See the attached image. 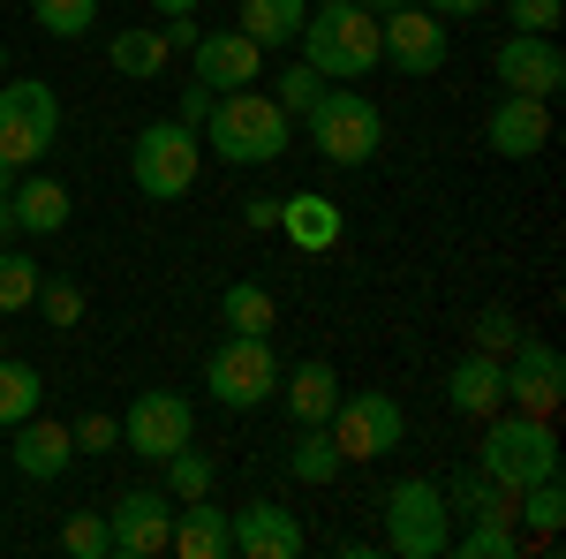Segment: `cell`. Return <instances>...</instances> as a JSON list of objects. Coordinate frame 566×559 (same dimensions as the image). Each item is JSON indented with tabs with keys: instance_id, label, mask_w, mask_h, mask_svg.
Returning a JSON list of instances; mask_svg holds the SVG:
<instances>
[{
	"instance_id": "6da1fadb",
	"label": "cell",
	"mask_w": 566,
	"mask_h": 559,
	"mask_svg": "<svg viewBox=\"0 0 566 559\" xmlns=\"http://www.w3.org/2000/svg\"><path fill=\"white\" fill-rule=\"evenodd\" d=\"M197 136L219 152V167H272V159L295 144V122L280 114V99H272V91L242 84V91H219Z\"/></svg>"
},
{
	"instance_id": "7a4b0ae2",
	"label": "cell",
	"mask_w": 566,
	"mask_h": 559,
	"mask_svg": "<svg viewBox=\"0 0 566 559\" xmlns=\"http://www.w3.org/2000/svg\"><path fill=\"white\" fill-rule=\"evenodd\" d=\"M303 61L325 76V84H363L378 61H386V39H378V15L355 8V0H317L303 15Z\"/></svg>"
},
{
	"instance_id": "3957f363",
	"label": "cell",
	"mask_w": 566,
	"mask_h": 559,
	"mask_svg": "<svg viewBox=\"0 0 566 559\" xmlns=\"http://www.w3.org/2000/svg\"><path fill=\"white\" fill-rule=\"evenodd\" d=\"M476 469H491L499 484H506V491L559 476V431H552V416H522V408H499V416H483Z\"/></svg>"
},
{
	"instance_id": "277c9868",
	"label": "cell",
	"mask_w": 566,
	"mask_h": 559,
	"mask_svg": "<svg viewBox=\"0 0 566 559\" xmlns=\"http://www.w3.org/2000/svg\"><path fill=\"white\" fill-rule=\"evenodd\" d=\"M197 174H205V136L189 130V122H144L129 144V182L136 197H151V205H175L197 189Z\"/></svg>"
},
{
	"instance_id": "5b68a950",
	"label": "cell",
	"mask_w": 566,
	"mask_h": 559,
	"mask_svg": "<svg viewBox=\"0 0 566 559\" xmlns=\"http://www.w3.org/2000/svg\"><path fill=\"white\" fill-rule=\"evenodd\" d=\"M303 130H310V144H317L325 167H370L378 144H386V114L355 84H325V99L303 114Z\"/></svg>"
},
{
	"instance_id": "8992f818",
	"label": "cell",
	"mask_w": 566,
	"mask_h": 559,
	"mask_svg": "<svg viewBox=\"0 0 566 559\" xmlns=\"http://www.w3.org/2000/svg\"><path fill=\"white\" fill-rule=\"evenodd\" d=\"M205 386H212L219 408H264V401L280 393L272 333H227V341L205 355Z\"/></svg>"
},
{
	"instance_id": "52a82bcc",
	"label": "cell",
	"mask_w": 566,
	"mask_h": 559,
	"mask_svg": "<svg viewBox=\"0 0 566 559\" xmlns=\"http://www.w3.org/2000/svg\"><path fill=\"white\" fill-rule=\"evenodd\" d=\"M386 552L400 559H446L453 552V515H446V491L431 476H408L386 491Z\"/></svg>"
},
{
	"instance_id": "ba28073f",
	"label": "cell",
	"mask_w": 566,
	"mask_h": 559,
	"mask_svg": "<svg viewBox=\"0 0 566 559\" xmlns=\"http://www.w3.org/2000/svg\"><path fill=\"white\" fill-rule=\"evenodd\" d=\"M53 136H61V99H53V84H39V76L0 84V159L8 167L31 174L53 152Z\"/></svg>"
},
{
	"instance_id": "9c48e42d",
	"label": "cell",
	"mask_w": 566,
	"mask_h": 559,
	"mask_svg": "<svg viewBox=\"0 0 566 559\" xmlns=\"http://www.w3.org/2000/svg\"><path fill=\"white\" fill-rule=\"evenodd\" d=\"M325 431H333L340 462H378V454H392V446H400L408 416H400V401H392V393L363 386V393H340V401H333Z\"/></svg>"
},
{
	"instance_id": "30bf717a",
	"label": "cell",
	"mask_w": 566,
	"mask_h": 559,
	"mask_svg": "<svg viewBox=\"0 0 566 559\" xmlns=\"http://www.w3.org/2000/svg\"><path fill=\"white\" fill-rule=\"evenodd\" d=\"M499 379H506V408H522V416H559V401H566V355L552 341L522 333V341L499 355Z\"/></svg>"
},
{
	"instance_id": "8fae6325",
	"label": "cell",
	"mask_w": 566,
	"mask_h": 559,
	"mask_svg": "<svg viewBox=\"0 0 566 559\" xmlns=\"http://www.w3.org/2000/svg\"><path fill=\"white\" fill-rule=\"evenodd\" d=\"M189 438H197V408H189L181 393H167V386L136 393L129 416H122V446L144 454V462H167L175 446H189Z\"/></svg>"
},
{
	"instance_id": "7c38bea8",
	"label": "cell",
	"mask_w": 566,
	"mask_h": 559,
	"mask_svg": "<svg viewBox=\"0 0 566 559\" xmlns=\"http://www.w3.org/2000/svg\"><path fill=\"white\" fill-rule=\"evenodd\" d=\"M106 529H114V552L122 559H159L175 545V499L159 484H136L106 507Z\"/></svg>"
},
{
	"instance_id": "4fadbf2b",
	"label": "cell",
	"mask_w": 566,
	"mask_h": 559,
	"mask_svg": "<svg viewBox=\"0 0 566 559\" xmlns=\"http://www.w3.org/2000/svg\"><path fill=\"white\" fill-rule=\"evenodd\" d=\"M491 76L506 91H522V99H552L566 84V53H559V31H514V39H499L491 53Z\"/></svg>"
},
{
	"instance_id": "5bb4252c",
	"label": "cell",
	"mask_w": 566,
	"mask_h": 559,
	"mask_svg": "<svg viewBox=\"0 0 566 559\" xmlns=\"http://www.w3.org/2000/svg\"><path fill=\"white\" fill-rule=\"evenodd\" d=\"M378 39H386V61L400 76H438L446 69V23L431 8H416V0H400L392 15H378Z\"/></svg>"
},
{
	"instance_id": "9a60e30c",
	"label": "cell",
	"mask_w": 566,
	"mask_h": 559,
	"mask_svg": "<svg viewBox=\"0 0 566 559\" xmlns=\"http://www.w3.org/2000/svg\"><path fill=\"white\" fill-rule=\"evenodd\" d=\"M189 69H197V84L219 99V91H242V84L264 76V45L242 39V31H205V39L189 45Z\"/></svg>"
},
{
	"instance_id": "2e32d148",
	"label": "cell",
	"mask_w": 566,
	"mask_h": 559,
	"mask_svg": "<svg viewBox=\"0 0 566 559\" xmlns=\"http://www.w3.org/2000/svg\"><path fill=\"white\" fill-rule=\"evenodd\" d=\"M8 462H15V476H31V484H61L69 462H76V431L53 424V416H23V424L8 431Z\"/></svg>"
},
{
	"instance_id": "e0dca14e",
	"label": "cell",
	"mask_w": 566,
	"mask_h": 559,
	"mask_svg": "<svg viewBox=\"0 0 566 559\" xmlns=\"http://www.w3.org/2000/svg\"><path fill=\"white\" fill-rule=\"evenodd\" d=\"M483 144H491L499 159H536V152L552 144V99L506 91V99L491 106V122H483Z\"/></svg>"
},
{
	"instance_id": "ac0fdd59",
	"label": "cell",
	"mask_w": 566,
	"mask_h": 559,
	"mask_svg": "<svg viewBox=\"0 0 566 559\" xmlns=\"http://www.w3.org/2000/svg\"><path fill=\"white\" fill-rule=\"evenodd\" d=\"M227 529H234V552H242V559H295V552H303V521L287 515V507H272V499L234 507Z\"/></svg>"
},
{
	"instance_id": "d6986e66",
	"label": "cell",
	"mask_w": 566,
	"mask_h": 559,
	"mask_svg": "<svg viewBox=\"0 0 566 559\" xmlns=\"http://www.w3.org/2000/svg\"><path fill=\"white\" fill-rule=\"evenodd\" d=\"M8 213H15V235H61L69 213H76V197H69V182H53V174H15V189H8Z\"/></svg>"
},
{
	"instance_id": "ffe728a7",
	"label": "cell",
	"mask_w": 566,
	"mask_h": 559,
	"mask_svg": "<svg viewBox=\"0 0 566 559\" xmlns=\"http://www.w3.org/2000/svg\"><path fill=\"white\" fill-rule=\"evenodd\" d=\"M280 235L295 242V250H340V235H348V219L333 197H317V189H295V197H280Z\"/></svg>"
},
{
	"instance_id": "44dd1931",
	"label": "cell",
	"mask_w": 566,
	"mask_h": 559,
	"mask_svg": "<svg viewBox=\"0 0 566 559\" xmlns=\"http://www.w3.org/2000/svg\"><path fill=\"white\" fill-rule=\"evenodd\" d=\"M446 401H453V416H469V424L499 416V408H506V379H499V355L469 348V355L453 363V379H446Z\"/></svg>"
},
{
	"instance_id": "7402d4cb",
	"label": "cell",
	"mask_w": 566,
	"mask_h": 559,
	"mask_svg": "<svg viewBox=\"0 0 566 559\" xmlns=\"http://www.w3.org/2000/svg\"><path fill=\"white\" fill-rule=\"evenodd\" d=\"M167 552H181V559H227V552H234L227 507H219L212 491H205V499H181V507H175V545H167Z\"/></svg>"
},
{
	"instance_id": "603a6c76",
	"label": "cell",
	"mask_w": 566,
	"mask_h": 559,
	"mask_svg": "<svg viewBox=\"0 0 566 559\" xmlns=\"http://www.w3.org/2000/svg\"><path fill=\"white\" fill-rule=\"evenodd\" d=\"M280 401H287V416L295 424H325L333 416V401H340V379H333V363H295V371H280Z\"/></svg>"
},
{
	"instance_id": "cb8c5ba5",
	"label": "cell",
	"mask_w": 566,
	"mask_h": 559,
	"mask_svg": "<svg viewBox=\"0 0 566 559\" xmlns=\"http://www.w3.org/2000/svg\"><path fill=\"white\" fill-rule=\"evenodd\" d=\"M438 491H446V515H461V521H514V491L491 469H461L453 484H438Z\"/></svg>"
},
{
	"instance_id": "d4e9b609",
	"label": "cell",
	"mask_w": 566,
	"mask_h": 559,
	"mask_svg": "<svg viewBox=\"0 0 566 559\" xmlns=\"http://www.w3.org/2000/svg\"><path fill=\"white\" fill-rule=\"evenodd\" d=\"M234 15H242V23H234L242 39H258L264 53H280V45H295V39H303L310 0H242Z\"/></svg>"
},
{
	"instance_id": "484cf974",
	"label": "cell",
	"mask_w": 566,
	"mask_h": 559,
	"mask_svg": "<svg viewBox=\"0 0 566 559\" xmlns=\"http://www.w3.org/2000/svg\"><path fill=\"white\" fill-rule=\"evenodd\" d=\"M106 61L129 76V84H159L167 76V39H159V23H129V31H114V45H106Z\"/></svg>"
},
{
	"instance_id": "4316f807",
	"label": "cell",
	"mask_w": 566,
	"mask_h": 559,
	"mask_svg": "<svg viewBox=\"0 0 566 559\" xmlns=\"http://www.w3.org/2000/svg\"><path fill=\"white\" fill-rule=\"evenodd\" d=\"M219 325L227 333H272L280 325V302L264 280H234V288H219Z\"/></svg>"
},
{
	"instance_id": "83f0119b",
	"label": "cell",
	"mask_w": 566,
	"mask_h": 559,
	"mask_svg": "<svg viewBox=\"0 0 566 559\" xmlns=\"http://www.w3.org/2000/svg\"><path fill=\"white\" fill-rule=\"evenodd\" d=\"M159 491H167L175 507H181V499H205V491H219V469L197 454V438H189V446H175V454L159 462Z\"/></svg>"
},
{
	"instance_id": "f1b7e54d",
	"label": "cell",
	"mask_w": 566,
	"mask_h": 559,
	"mask_svg": "<svg viewBox=\"0 0 566 559\" xmlns=\"http://www.w3.org/2000/svg\"><path fill=\"white\" fill-rule=\"evenodd\" d=\"M287 476H295V484H333V476H340V446H333V431H325V424H303V431H295Z\"/></svg>"
},
{
	"instance_id": "f546056e",
	"label": "cell",
	"mask_w": 566,
	"mask_h": 559,
	"mask_svg": "<svg viewBox=\"0 0 566 559\" xmlns=\"http://www.w3.org/2000/svg\"><path fill=\"white\" fill-rule=\"evenodd\" d=\"M39 393H45V379L31 371V363L0 355V431H15L23 416H39Z\"/></svg>"
},
{
	"instance_id": "4dcf8cb0",
	"label": "cell",
	"mask_w": 566,
	"mask_h": 559,
	"mask_svg": "<svg viewBox=\"0 0 566 559\" xmlns=\"http://www.w3.org/2000/svg\"><path fill=\"white\" fill-rule=\"evenodd\" d=\"M461 559H522L514 521H461Z\"/></svg>"
},
{
	"instance_id": "1f68e13d",
	"label": "cell",
	"mask_w": 566,
	"mask_h": 559,
	"mask_svg": "<svg viewBox=\"0 0 566 559\" xmlns=\"http://www.w3.org/2000/svg\"><path fill=\"white\" fill-rule=\"evenodd\" d=\"M61 552L106 559V552H114V529H106V515H98V507H76V515L61 521Z\"/></svg>"
},
{
	"instance_id": "d6a6232c",
	"label": "cell",
	"mask_w": 566,
	"mask_h": 559,
	"mask_svg": "<svg viewBox=\"0 0 566 559\" xmlns=\"http://www.w3.org/2000/svg\"><path fill=\"white\" fill-rule=\"evenodd\" d=\"M31 296H39V258H23V250H0V318L31 310Z\"/></svg>"
},
{
	"instance_id": "836d02e7",
	"label": "cell",
	"mask_w": 566,
	"mask_h": 559,
	"mask_svg": "<svg viewBox=\"0 0 566 559\" xmlns=\"http://www.w3.org/2000/svg\"><path fill=\"white\" fill-rule=\"evenodd\" d=\"M272 99H280V114H287V122H303L310 106L325 99V76H317L310 61H287V69H280V91H272Z\"/></svg>"
},
{
	"instance_id": "e575fe53",
	"label": "cell",
	"mask_w": 566,
	"mask_h": 559,
	"mask_svg": "<svg viewBox=\"0 0 566 559\" xmlns=\"http://www.w3.org/2000/svg\"><path fill=\"white\" fill-rule=\"evenodd\" d=\"M31 15H39V31H53V39H84L91 23H98V0H31Z\"/></svg>"
},
{
	"instance_id": "d590c367",
	"label": "cell",
	"mask_w": 566,
	"mask_h": 559,
	"mask_svg": "<svg viewBox=\"0 0 566 559\" xmlns=\"http://www.w3.org/2000/svg\"><path fill=\"white\" fill-rule=\"evenodd\" d=\"M39 318L45 325H76V318H84V288H76V280H69V272H53V280H39Z\"/></svg>"
},
{
	"instance_id": "8d00e7d4",
	"label": "cell",
	"mask_w": 566,
	"mask_h": 559,
	"mask_svg": "<svg viewBox=\"0 0 566 559\" xmlns=\"http://www.w3.org/2000/svg\"><path fill=\"white\" fill-rule=\"evenodd\" d=\"M469 333H476L483 355H506V348L522 341V318H514L506 302H491V310H476V325H469Z\"/></svg>"
},
{
	"instance_id": "74e56055",
	"label": "cell",
	"mask_w": 566,
	"mask_h": 559,
	"mask_svg": "<svg viewBox=\"0 0 566 559\" xmlns=\"http://www.w3.org/2000/svg\"><path fill=\"white\" fill-rule=\"evenodd\" d=\"M76 454H114V446H122V416H98V408H91V416H76Z\"/></svg>"
},
{
	"instance_id": "f35d334b",
	"label": "cell",
	"mask_w": 566,
	"mask_h": 559,
	"mask_svg": "<svg viewBox=\"0 0 566 559\" xmlns=\"http://www.w3.org/2000/svg\"><path fill=\"white\" fill-rule=\"evenodd\" d=\"M559 0H506V23H514V31H559Z\"/></svg>"
},
{
	"instance_id": "ab89813d",
	"label": "cell",
	"mask_w": 566,
	"mask_h": 559,
	"mask_svg": "<svg viewBox=\"0 0 566 559\" xmlns=\"http://www.w3.org/2000/svg\"><path fill=\"white\" fill-rule=\"evenodd\" d=\"M205 114H212V91H205V84H181L175 122H189V130H205Z\"/></svg>"
},
{
	"instance_id": "60d3db41",
	"label": "cell",
	"mask_w": 566,
	"mask_h": 559,
	"mask_svg": "<svg viewBox=\"0 0 566 559\" xmlns=\"http://www.w3.org/2000/svg\"><path fill=\"white\" fill-rule=\"evenodd\" d=\"M159 39H167V53H189V45L205 39V23H197V15H167V31H159Z\"/></svg>"
},
{
	"instance_id": "b9f144b4",
	"label": "cell",
	"mask_w": 566,
	"mask_h": 559,
	"mask_svg": "<svg viewBox=\"0 0 566 559\" xmlns=\"http://www.w3.org/2000/svg\"><path fill=\"white\" fill-rule=\"evenodd\" d=\"M416 8H431L438 23H469V15H483L491 0H416Z\"/></svg>"
},
{
	"instance_id": "7bdbcfd3",
	"label": "cell",
	"mask_w": 566,
	"mask_h": 559,
	"mask_svg": "<svg viewBox=\"0 0 566 559\" xmlns=\"http://www.w3.org/2000/svg\"><path fill=\"white\" fill-rule=\"evenodd\" d=\"M242 219H250L258 235H272V227H280V197H250V205H242Z\"/></svg>"
},
{
	"instance_id": "ee69618b",
	"label": "cell",
	"mask_w": 566,
	"mask_h": 559,
	"mask_svg": "<svg viewBox=\"0 0 566 559\" xmlns=\"http://www.w3.org/2000/svg\"><path fill=\"white\" fill-rule=\"evenodd\" d=\"M151 8H159V15H197L205 0H151Z\"/></svg>"
},
{
	"instance_id": "f6af8a7d",
	"label": "cell",
	"mask_w": 566,
	"mask_h": 559,
	"mask_svg": "<svg viewBox=\"0 0 566 559\" xmlns=\"http://www.w3.org/2000/svg\"><path fill=\"white\" fill-rule=\"evenodd\" d=\"M355 8H370V15H392V8H400V0H355Z\"/></svg>"
},
{
	"instance_id": "bcb514c9",
	"label": "cell",
	"mask_w": 566,
	"mask_h": 559,
	"mask_svg": "<svg viewBox=\"0 0 566 559\" xmlns=\"http://www.w3.org/2000/svg\"><path fill=\"white\" fill-rule=\"evenodd\" d=\"M8 235H15V213H8V197H0V242H8Z\"/></svg>"
},
{
	"instance_id": "7dc6e473",
	"label": "cell",
	"mask_w": 566,
	"mask_h": 559,
	"mask_svg": "<svg viewBox=\"0 0 566 559\" xmlns=\"http://www.w3.org/2000/svg\"><path fill=\"white\" fill-rule=\"evenodd\" d=\"M0 76H8V45H0Z\"/></svg>"
},
{
	"instance_id": "c3c4849f",
	"label": "cell",
	"mask_w": 566,
	"mask_h": 559,
	"mask_svg": "<svg viewBox=\"0 0 566 559\" xmlns=\"http://www.w3.org/2000/svg\"><path fill=\"white\" fill-rule=\"evenodd\" d=\"M0 355H8V348H0Z\"/></svg>"
},
{
	"instance_id": "681fc988",
	"label": "cell",
	"mask_w": 566,
	"mask_h": 559,
	"mask_svg": "<svg viewBox=\"0 0 566 559\" xmlns=\"http://www.w3.org/2000/svg\"><path fill=\"white\" fill-rule=\"evenodd\" d=\"M310 8H317V0H310Z\"/></svg>"
}]
</instances>
